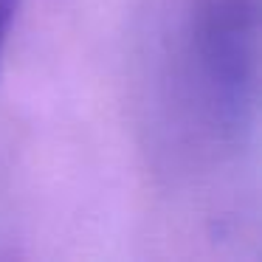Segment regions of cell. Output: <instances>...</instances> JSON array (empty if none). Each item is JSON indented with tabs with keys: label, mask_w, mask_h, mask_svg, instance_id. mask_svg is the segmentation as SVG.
Returning a JSON list of instances; mask_svg holds the SVG:
<instances>
[{
	"label": "cell",
	"mask_w": 262,
	"mask_h": 262,
	"mask_svg": "<svg viewBox=\"0 0 262 262\" xmlns=\"http://www.w3.org/2000/svg\"><path fill=\"white\" fill-rule=\"evenodd\" d=\"M183 76L206 127L239 141L259 102V0H194L183 26Z\"/></svg>",
	"instance_id": "1"
},
{
	"label": "cell",
	"mask_w": 262,
	"mask_h": 262,
	"mask_svg": "<svg viewBox=\"0 0 262 262\" xmlns=\"http://www.w3.org/2000/svg\"><path fill=\"white\" fill-rule=\"evenodd\" d=\"M20 3L23 0H0V57H3V48L9 42V31H12L14 20H17Z\"/></svg>",
	"instance_id": "2"
}]
</instances>
